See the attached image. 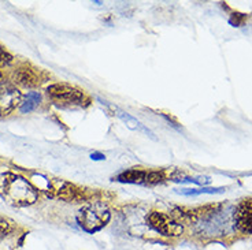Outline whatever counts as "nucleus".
<instances>
[{
    "label": "nucleus",
    "instance_id": "dca6fc26",
    "mask_svg": "<svg viewBox=\"0 0 252 250\" xmlns=\"http://www.w3.org/2000/svg\"><path fill=\"white\" fill-rule=\"evenodd\" d=\"M0 77H1V74H0Z\"/></svg>",
    "mask_w": 252,
    "mask_h": 250
},
{
    "label": "nucleus",
    "instance_id": "7ed1b4c3",
    "mask_svg": "<svg viewBox=\"0 0 252 250\" xmlns=\"http://www.w3.org/2000/svg\"><path fill=\"white\" fill-rule=\"evenodd\" d=\"M147 222L155 231L160 232L166 237H180L184 232L181 223L170 219L167 215L160 212H151L147 216Z\"/></svg>",
    "mask_w": 252,
    "mask_h": 250
},
{
    "label": "nucleus",
    "instance_id": "39448f33",
    "mask_svg": "<svg viewBox=\"0 0 252 250\" xmlns=\"http://www.w3.org/2000/svg\"><path fill=\"white\" fill-rule=\"evenodd\" d=\"M47 92L54 100L62 101V103H78L84 97L78 89L73 88L70 85H66V83L51 85L50 88L47 89Z\"/></svg>",
    "mask_w": 252,
    "mask_h": 250
},
{
    "label": "nucleus",
    "instance_id": "1a4fd4ad",
    "mask_svg": "<svg viewBox=\"0 0 252 250\" xmlns=\"http://www.w3.org/2000/svg\"><path fill=\"white\" fill-rule=\"evenodd\" d=\"M117 115H118V116H120V118L122 119L124 122H125L127 127H130V129H133V130H141V132H144L145 134H148V136L154 137V134H152L150 130H147V129H145L144 126L140 123L137 119L132 118L130 115H127L126 112H122V111H118V113H117Z\"/></svg>",
    "mask_w": 252,
    "mask_h": 250
},
{
    "label": "nucleus",
    "instance_id": "9b49d317",
    "mask_svg": "<svg viewBox=\"0 0 252 250\" xmlns=\"http://www.w3.org/2000/svg\"><path fill=\"white\" fill-rule=\"evenodd\" d=\"M78 190L69 183H64L62 189H59V197L66 201H74L78 198Z\"/></svg>",
    "mask_w": 252,
    "mask_h": 250
},
{
    "label": "nucleus",
    "instance_id": "9d476101",
    "mask_svg": "<svg viewBox=\"0 0 252 250\" xmlns=\"http://www.w3.org/2000/svg\"><path fill=\"white\" fill-rule=\"evenodd\" d=\"M40 100H41L40 94L36 93V92H31V93L26 96L24 103H21V112L26 113L33 111L40 104Z\"/></svg>",
    "mask_w": 252,
    "mask_h": 250
},
{
    "label": "nucleus",
    "instance_id": "ddd939ff",
    "mask_svg": "<svg viewBox=\"0 0 252 250\" xmlns=\"http://www.w3.org/2000/svg\"><path fill=\"white\" fill-rule=\"evenodd\" d=\"M11 62H13V56L0 45V66H4V64H8Z\"/></svg>",
    "mask_w": 252,
    "mask_h": 250
},
{
    "label": "nucleus",
    "instance_id": "f03ea898",
    "mask_svg": "<svg viewBox=\"0 0 252 250\" xmlns=\"http://www.w3.org/2000/svg\"><path fill=\"white\" fill-rule=\"evenodd\" d=\"M110 220V212L104 205L94 204V205L84 206L77 215V222L82 230L87 232L100 231Z\"/></svg>",
    "mask_w": 252,
    "mask_h": 250
},
{
    "label": "nucleus",
    "instance_id": "423d86ee",
    "mask_svg": "<svg viewBox=\"0 0 252 250\" xmlns=\"http://www.w3.org/2000/svg\"><path fill=\"white\" fill-rule=\"evenodd\" d=\"M22 94L18 89L7 86L0 89V116L11 113L21 104Z\"/></svg>",
    "mask_w": 252,
    "mask_h": 250
},
{
    "label": "nucleus",
    "instance_id": "6e6552de",
    "mask_svg": "<svg viewBox=\"0 0 252 250\" xmlns=\"http://www.w3.org/2000/svg\"><path fill=\"white\" fill-rule=\"evenodd\" d=\"M144 171H140V169H129L125 171L120 175L117 176V179L120 182H125V183H140L145 179Z\"/></svg>",
    "mask_w": 252,
    "mask_h": 250
},
{
    "label": "nucleus",
    "instance_id": "4468645a",
    "mask_svg": "<svg viewBox=\"0 0 252 250\" xmlns=\"http://www.w3.org/2000/svg\"><path fill=\"white\" fill-rule=\"evenodd\" d=\"M145 181L148 183H159L163 181V174L160 172H150L148 175H145Z\"/></svg>",
    "mask_w": 252,
    "mask_h": 250
},
{
    "label": "nucleus",
    "instance_id": "20e7f679",
    "mask_svg": "<svg viewBox=\"0 0 252 250\" xmlns=\"http://www.w3.org/2000/svg\"><path fill=\"white\" fill-rule=\"evenodd\" d=\"M234 225L244 234H252V200H244L234 209Z\"/></svg>",
    "mask_w": 252,
    "mask_h": 250
},
{
    "label": "nucleus",
    "instance_id": "2eb2a0df",
    "mask_svg": "<svg viewBox=\"0 0 252 250\" xmlns=\"http://www.w3.org/2000/svg\"><path fill=\"white\" fill-rule=\"evenodd\" d=\"M91 157H92L94 160H104V155H101V153H92Z\"/></svg>",
    "mask_w": 252,
    "mask_h": 250
},
{
    "label": "nucleus",
    "instance_id": "0eeeda50",
    "mask_svg": "<svg viewBox=\"0 0 252 250\" xmlns=\"http://www.w3.org/2000/svg\"><path fill=\"white\" fill-rule=\"evenodd\" d=\"M15 80L18 82L19 85L25 86V88H33V86H37L40 83V73L36 69H32V67H21L15 74Z\"/></svg>",
    "mask_w": 252,
    "mask_h": 250
},
{
    "label": "nucleus",
    "instance_id": "f257e3e1",
    "mask_svg": "<svg viewBox=\"0 0 252 250\" xmlns=\"http://www.w3.org/2000/svg\"><path fill=\"white\" fill-rule=\"evenodd\" d=\"M0 197L13 206H29L37 201V190L22 176L0 175Z\"/></svg>",
    "mask_w": 252,
    "mask_h": 250
},
{
    "label": "nucleus",
    "instance_id": "f8f14e48",
    "mask_svg": "<svg viewBox=\"0 0 252 250\" xmlns=\"http://www.w3.org/2000/svg\"><path fill=\"white\" fill-rule=\"evenodd\" d=\"M15 230V223L8 218L0 216V237H6Z\"/></svg>",
    "mask_w": 252,
    "mask_h": 250
}]
</instances>
